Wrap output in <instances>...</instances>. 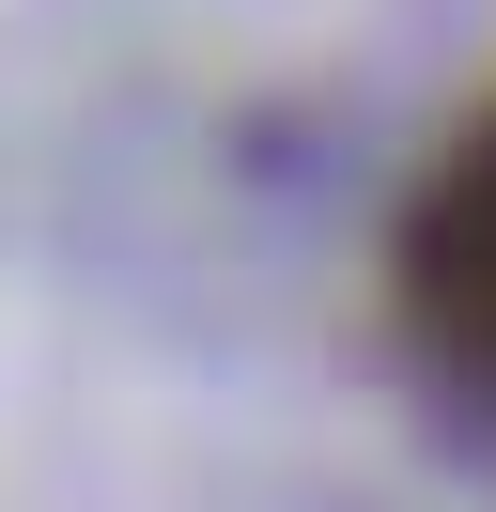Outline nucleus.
I'll return each mask as SVG.
<instances>
[{"label": "nucleus", "mask_w": 496, "mask_h": 512, "mask_svg": "<svg viewBox=\"0 0 496 512\" xmlns=\"http://www.w3.org/2000/svg\"><path fill=\"white\" fill-rule=\"evenodd\" d=\"M403 280H419V326L465 357V373H496V125L450 156V187L419 202V249H403Z\"/></svg>", "instance_id": "1"}]
</instances>
